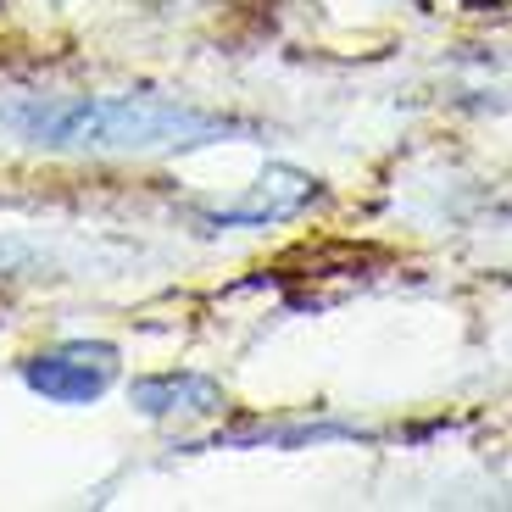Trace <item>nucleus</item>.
I'll return each instance as SVG.
<instances>
[{"label":"nucleus","instance_id":"nucleus-1","mask_svg":"<svg viewBox=\"0 0 512 512\" xmlns=\"http://www.w3.org/2000/svg\"><path fill=\"white\" fill-rule=\"evenodd\" d=\"M28 128L39 140H56V145H162V140H179V134H206L212 123L117 101V106H51Z\"/></svg>","mask_w":512,"mask_h":512}]
</instances>
